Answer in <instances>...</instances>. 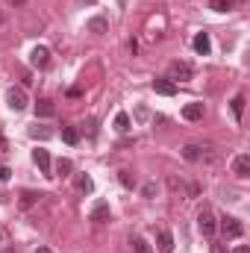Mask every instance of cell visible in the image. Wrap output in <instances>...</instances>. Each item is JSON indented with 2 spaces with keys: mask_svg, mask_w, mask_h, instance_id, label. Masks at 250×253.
Here are the masks:
<instances>
[{
  "mask_svg": "<svg viewBox=\"0 0 250 253\" xmlns=\"http://www.w3.org/2000/svg\"><path fill=\"white\" fill-rule=\"evenodd\" d=\"M233 253H250V251H248V248H236Z\"/></svg>",
  "mask_w": 250,
  "mask_h": 253,
  "instance_id": "31",
  "label": "cell"
},
{
  "mask_svg": "<svg viewBox=\"0 0 250 253\" xmlns=\"http://www.w3.org/2000/svg\"><path fill=\"white\" fill-rule=\"evenodd\" d=\"M115 129H118V132H129V115H126V112H118V115H115Z\"/></svg>",
  "mask_w": 250,
  "mask_h": 253,
  "instance_id": "21",
  "label": "cell"
},
{
  "mask_svg": "<svg viewBox=\"0 0 250 253\" xmlns=\"http://www.w3.org/2000/svg\"><path fill=\"white\" fill-rule=\"evenodd\" d=\"M171 251H174V236L168 230H162L159 233V253H171Z\"/></svg>",
  "mask_w": 250,
  "mask_h": 253,
  "instance_id": "16",
  "label": "cell"
},
{
  "mask_svg": "<svg viewBox=\"0 0 250 253\" xmlns=\"http://www.w3.org/2000/svg\"><path fill=\"white\" fill-rule=\"evenodd\" d=\"M129 245H132V251H135V253H153V248H150V245H147V242H144L141 236H135V239H132Z\"/></svg>",
  "mask_w": 250,
  "mask_h": 253,
  "instance_id": "22",
  "label": "cell"
},
{
  "mask_svg": "<svg viewBox=\"0 0 250 253\" xmlns=\"http://www.w3.org/2000/svg\"><path fill=\"white\" fill-rule=\"evenodd\" d=\"M183 159L200 162V159H203V147H200V144H186V147H183Z\"/></svg>",
  "mask_w": 250,
  "mask_h": 253,
  "instance_id": "14",
  "label": "cell"
},
{
  "mask_svg": "<svg viewBox=\"0 0 250 253\" xmlns=\"http://www.w3.org/2000/svg\"><path fill=\"white\" fill-rule=\"evenodd\" d=\"M209 6H212V9H215V12H227V3H224V0H212V3H209Z\"/></svg>",
  "mask_w": 250,
  "mask_h": 253,
  "instance_id": "26",
  "label": "cell"
},
{
  "mask_svg": "<svg viewBox=\"0 0 250 253\" xmlns=\"http://www.w3.org/2000/svg\"><path fill=\"white\" fill-rule=\"evenodd\" d=\"M212 253H230L227 245H212Z\"/></svg>",
  "mask_w": 250,
  "mask_h": 253,
  "instance_id": "28",
  "label": "cell"
},
{
  "mask_svg": "<svg viewBox=\"0 0 250 253\" xmlns=\"http://www.w3.org/2000/svg\"><path fill=\"white\" fill-rule=\"evenodd\" d=\"M36 253H53V251H50V248H39Z\"/></svg>",
  "mask_w": 250,
  "mask_h": 253,
  "instance_id": "30",
  "label": "cell"
},
{
  "mask_svg": "<svg viewBox=\"0 0 250 253\" xmlns=\"http://www.w3.org/2000/svg\"><path fill=\"white\" fill-rule=\"evenodd\" d=\"M153 91L162 94V97H174L177 94V83H171V80H153Z\"/></svg>",
  "mask_w": 250,
  "mask_h": 253,
  "instance_id": "8",
  "label": "cell"
},
{
  "mask_svg": "<svg viewBox=\"0 0 250 253\" xmlns=\"http://www.w3.org/2000/svg\"><path fill=\"white\" fill-rule=\"evenodd\" d=\"M9 3H24V0H9Z\"/></svg>",
  "mask_w": 250,
  "mask_h": 253,
  "instance_id": "33",
  "label": "cell"
},
{
  "mask_svg": "<svg viewBox=\"0 0 250 253\" xmlns=\"http://www.w3.org/2000/svg\"><path fill=\"white\" fill-rule=\"evenodd\" d=\"M6 103H9L12 112H24V109L30 106V97H27V91H24L21 85H12V88L6 91Z\"/></svg>",
  "mask_w": 250,
  "mask_h": 253,
  "instance_id": "1",
  "label": "cell"
},
{
  "mask_svg": "<svg viewBox=\"0 0 250 253\" xmlns=\"http://www.w3.org/2000/svg\"><path fill=\"white\" fill-rule=\"evenodd\" d=\"M191 44H194V50H197L200 56H209V50H212V42H209V33H197Z\"/></svg>",
  "mask_w": 250,
  "mask_h": 253,
  "instance_id": "10",
  "label": "cell"
},
{
  "mask_svg": "<svg viewBox=\"0 0 250 253\" xmlns=\"http://www.w3.org/2000/svg\"><path fill=\"white\" fill-rule=\"evenodd\" d=\"M36 115H39V118H53V115H56V103L47 100V97H42V100L36 103Z\"/></svg>",
  "mask_w": 250,
  "mask_h": 253,
  "instance_id": "11",
  "label": "cell"
},
{
  "mask_svg": "<svg viewBox=\"0 0 250 253\" xmlns=\"http://www.w3.org/2000/svg\"><path fill=\"white\" fill-rule=\"evenodd\" d=\"M245 103H248V100H245V94H236V97H233V103H230V106H233V118H236V121H242V118H245Z\"/></svg>",
  "mask_w": 250,
  "mask_h": 253,
  "instance_id": "15",
  "label": "cell"
},
{
  "mask_svg": "<svg viewBox=\"0 0 250 253\" xmlns=\"http://www.w3.org/2000/svg\"><path fill=\"white\" fill-rule=\"evenodd\" d=\"M191 77H194V68L188 62H180V59H177V62L168 65V80H171V83H188Z\"/></svg>",
  "mask_w": 250,
  "mask_h": 253,
  "instance_id": "3",
  "label": "cell"
},
{
  "mask_svg": "<svg viewBox=\"0 0 250 253\" xmlns=\"http://www.w3.org/2000/svg\"><path fill=\"white\" fill-rule=\"evenodd\" d=\"M183 118L186 121H200L203 118V103H186L183 106Z\"/></svg>",
  "mask_w": 250,
  "mask_h": 253,
  "instance_id": "13",
  "label": "cell"
},
{
  "mask_svg": "<svg viewBox=\"0 0 250 253\" xmlns=\"http://www.w3.org/2000/svg\"><path fill=\"white\" fill-rule=\"evenodd\" d=\"M62 138H65V144H80V129L77 126H65Z\"/></svg>",
  "mask_w": 250,
  "mask_h": 253,
  "instance_id": "19",
  "label": "cell"
},
{
  "mask_svg": "<svg viewBox=\"0 0 250 253\" xmlns=\"http://www.w3.org/2000/svg\"><path fill=\"white\" fill-rule=\"evenodd\" d=\"M224 3H227V9H236V6H242L245 0H224Z\"/></svg>",
  "mask_w": 250,
  "mask_h": 253,
  "instance_id": "29",
  "label": "cell"
},
{
  "mask_svg": "<svg viewBox=\"0 0 250 253\" xmlns=\"http://www.w3.org/2000/svg\"><path fill=\"white\" fill-rule=\"evenodd\" d=\"M30 135H33V138H42V141H44V138H50V135H53V129H50V126L36 124V126H30Z\"/></svg>",
  "mask_w": 250,
  "mask_h": 253,
  "instance_id": "18",
  "label": "cell"
},
{
  "mask_svg": "<svg viewBox=\"0 0 250 253\" xmlns=\"http://www.w3.org/2000/svg\"><path fill=\"white\" fill-rule=\"evenodd\" d=\"M3 253H15V248H6V251H3Z\"/></svg>",
  "mask_w": 250,
  "mask_h": 253,
  "instance_id": "32",
  "label": "cell"
},
{
  "mask_svg": "<svg viewBox=\"0 0 250 253\" xmlns=\"http://www.w3.org/2000/svg\"><path fill=\"white\" fill-rule=\"evenodd\" d=\"M77 189L83 191V194H91V191H94V180H91L88 174H80V177H77Z\"/></svg>",
  "mask_w": 250,
  "mask_h": 253,
  "instance_id": "17",
  "label": "cell"
},
{
  "mask_svg": "<svg viewBox=\"0 0 250 253\" xmlns=\"http://www.w3.org/2000/svg\"><path fill=\"white\" fill-rule=\"evenodd\" d=\"M85 30H88V33H94V36H103V33L109 30V21H106L103 15H94V18L85 24Z\"/></svg>",
  "mask_w": 250,
  "mask_h": 253,
  "instance_id": "9",
  "label": "cell"
},
{
  "mask_svg": "<svg viewBox=\"0 0 250 253\" xmlns=\"http://www.w3.org/2000/svg\"><path fill=\"white\" fill-rule=\"evenodd\" d=\"M30 62H33V68H39V71H44V68H50V50H47L44 44H39V47H33V53H30Z\"/></svg>",
  "mask_w": 250,
  "mask_h": 253,
  "instance_id": "6",
  "label": "cell"
},
{
  "mask_svg": "<svg viewBox=\"0 0 250 253\" xmlns=\"http://www.w3.org/2000/svg\"><path fill=\"white\" fill-rule=\"evenodd\" d=\"M85 3H94V0H85Z\"/></svg>",
  "mask_w": 250,
  "mask_h": 253,
  "instance_id": "34",
  "label": "cell"
},
{
  "mask_svg": "<svg viewBox=\"0 0 250 253\" xmlns=\"http://www.w3.org/2000/svg\"><path fill=\"white\" fill-rule=\"evenodd\" d=\"M141 194H144V197H153V194H156V183H147V186L141 189Z\"/></svg>",
  "mask_w": 250,
  "mask_h": 253,
  "instance_id": "25",
  "label": "cell"
},
{
  "mask_svg": "<svg viewBox=\"0 0 250 253\" xmlns=\"http://www.w3.org/2000/svg\"><path fill=\"white\" fill-rule=\"evenodd\" d=\"M118 180H121V183H124L126 189H132V186H135V180H132V177H129V171H121V174H118Z\"/></svg>",
  "mask_w": 250,
  "mask_h": 253,
  "instance_id": "24",
  "label": "cell"
},
{
  "mask_svg": "<svg viewBox=\"0 0 250 253\" xmlns=\"http://www.w3.org/2000/svg\"><path fill=\"white\" fill-rule=\"evenodd\" d=\"M9 177H12V171H9V168H3V165H0V183H9Z\"/></svg>",
  "mask_w": 250,
  "mask_h": 253,
  "instance_id": "27",
  "label": "cell"
},
{
  "mask_svg": "<svg viewBox=\"0 0 250 253\" xmlns=\"http://www.w3.org/2000/svg\"><path fill=\"white\" fill-rule=\"evenodd\" d=\"M197 227H200V233H203L206 239H212V236L218 233V221H215V215H212L209 206H203V209L197 212Z\"/></svg>",
  "mask_w": 250,
  "mask_h": 253,
  "instance_id": "2",
  "label": "cell"
},
{
  "mask_svg": "<svg viewBox=\"0 0 250 253\" xmlns=\"http://www.w3.org/2000/svg\"><path fill=\"white\" fill-rule=\"evenodd\" d=\"M233 174H236L239 180L250 177V156H248V153H239V156L233 159Z\"/></svg>",
  "mask_w": 250,
  "mask_h": 253,
  "instance_id": "7",
  "label": "cell"
},
{
  "mask_svg": "<svg viewBox=\"0 0 250 253\" xmlns=\"http://www.w3.org/2000/svg\"><path fill=\"white\" fill-rule=\"evenodd\" d=\"M88 218H91V221H97V224H103V221L109 218V203H106V200H97Z\"/></svg>",
  "mask_w": 250,
  "mask_h": 253,
  "instance_id": "12",
  "label": "cell"
},
{
  "mask_svg": "<svg viewBox=\"0 0 250 253\" xmlns=\"http://www.w3.org/2000/svg\"><path fill=\"white\" fill-rule=\"evenodd\" d=\"M42 197H44L42 191H39V194H36V191H24V194H21V203H24V206H33V203L42 200Z\"/></svg>",
  "mask_w": 250,
  "mask_h": 253,
  "instance_id": "23",
  "label": "cell"
},
{
  "mask_svg": "<svg viewBox=\"0 0 250 253\" xmlns=\"http://www.w3.org/2000/svg\"><path fill=\"white\" fill-rule=\"evenodd\" d=\"M71 171H74V162H71V159H59V162H56V174H53V177H68Z\"/></svg>",
  "mask_w": 250,
  "mask_h": 253,
  "instance_id": "20",
  "label": "cell"
},
{
  "mask_svg": "<svg viewBox=\"0 0 250 253\" xmlns=\"http://www.w3.org/2000/svg\"><path fill=\"white\" fill-rule=\"evenodd\" d=\"M218 230L224 233V239H239V236L245 233V227H242L239 218H224V221L218 224Z\"/></svg>",
  "mask_w": 250,
  "mask_h": 253,
  "instance_id": "4",
  "label": "cell"
},
{
  "mask_svg": "<svg viewBox=\"0 0 250 253\" xmlns=\"http://www.w3.org/2000/svg\"><path fill=\"white\" fill-rule=\"evenodd\" d=\"M33 162L39 165V171H42L44 177H53V162H50V153H47V150H42V147L33 150Z\"/></svg>",
  "mask_w": 250,
  "mask_h": 253,
  "instance_id": "5",
  "label": "cell"
}]
</instances>
